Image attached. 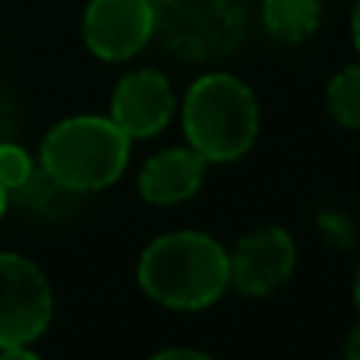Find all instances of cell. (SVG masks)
I'll return each mask as SVG.
<instances>
[{
    "label": "cell",
    "instance_id": "14",
    "mask_svg": "<svg viewBox=\"0 0 360 360\" xmlns=\"http://www.w3.org/2000/svg\"><path fill=\"white\" fill-rule=\"evenodd\" d=\"M345 360H360V323L345 338Z\"/></svg>",
    "mask_w": 360,
    "mask_h": 360
},
{
    "label": "cell",
    "instance_id": "5",
    "mask_svg": "<svg viewBox=\"0 0 360 360\" xmlns=\"http://www.w3.org/2000/svg\"><path fill=\"white\" fill-rule=\"evenodd\" d=\"M54 294L44 272L19 253H0V348H25L51 323Z\"/></svg>",
    "mask_w": 360,
    "mask_h": 360
},
{
    "label": "cell",
    "instance_id": "11",
    "mask_svg": "<svg viewBox=\"0 0 360 360\" xmlns=\"http://www.w3.org/2000/svg\"><path fill=\"white\" fill-rule=\"evenodd\" d=\"M326 108L335 124L360 130V63L345 67L342 73L332 76L329 89H326Z\"/></svg>",
    "mask_w": 360,
    "mask_h": 360
},
{
    "label": "cell",
    "instance_id": "10",
    "mask_svg": "<svg viewBox=\"0 0 360 360\" xmlns=\"http://www.w3.org/2000/svg\"><path fill=\"white\" fill-rule=\"evenodd\" d=\"M319 0H262V22L278 41L297 44L319 29Z\"/></svg>",
    "mask_w": 360,
    "mask_h": 360
},
{
    "label": "cell",
    "instance_id": "6",
    "mask_svg": "<svg viewBox=\"0 0 360 360\" xmlns=\"http://www.w3.org/2000/svg\"><path fill=\"white\" fill-rule=\"evenodd\" d=\"M297 266V243L278 224H266L243 234L228 250L231 288L243 297H269L291 278Z\"/></svg>",
    "mask_w": 360,
    "mask_h": 360
},
{
    "label": "cell",
    "instance_id": "16",
    "mask_svg": "<svg viewBox=\"0 0 360 360\" xmlns=\"http://www.w3.org/2000/svg\"><path fill=\"white\" fill-rule=\"evenodd\" d=\"M351 35H354V48H357V54H360V0H357V6H354V16H351Z\"/></svg>",
    "mask_w": 360,
    "mask_h": 360
},
{
    "label": "cell",
    "instance_id": "12",
    "mask_svg": "<svg viewBox=\"0 0 360 360\" xmlns=\"http://www.w3.org/2000/svg\"><path fill=\"white\" fill-rule=\"evenodd\" d=\"M29 177H32L29 152L13 146V143L0 146V184H4L6 190H16V186L29 184Z\"/></svg>",
    "mask_w": 360,
    "mask_h": 360
},
{
    "label": "cell",
    "instance_id": "8",
    "mask_svg": "<svg viewBox=\"0 0 360 360\" xmlns=\"http://www.w3.org/2000/svg\"><path fill=\"white\" fill-rule=\"evenodd\" d=\"M174 114V89L162 70H133L111 95V120L130 139L158 136Z\"/></svg>",
    "mask_w": 360,
    "mask_h": 360
},
{
    "label": "cell",
    "instance_id": "1",
    "mask_svg": "<svg viewBox=\"0 0 360 360\" xmlns=\"http://www.w3.org/2000/svg\"><path fill=\"white\" fill-rule=\"evenodd\" d=\"M139 288L171 310H205L231 288L228 250L202 231H168L143 250Z\"/></svg>",
    "mask_w": 360,
    "mask_h": 360
},
{
    "label": "cell",
    "instance_id": "18",
    "mask_svg": "<svg viewBox=\"0 0 360 360\" xmlns=\"http://www.w3.org/2000/svg\"><path fill=\"white\" fill-rule=\"evenodd\" d=\"M6 193H10V190L0 184V218H4V212H6Z\"/></svg>",
    "mask_w": 360,
    "mask_h": 360
},
{
    "label": "cell",
    "instance_id": "7",
    "mask_svg": "<svg viewBox=\"0 0 360 360\" xmlns=\"http://www.w3.org/2000/svg\"><path fill=\"white\" fill-rule=\"evenodd\" d=\"M82 38L98 60H130L155 38L152 0H89Z\"/></svg>",
    "mask_w": 360,
    "mask_h": 360
},
{
    "label": "cell",
    "instance_id": "15",
    "mask_svg": "<svg viewBox=\"0 0 360 360\" xmlns=\"http://www.w3.org/2000/svg\"><path fill=\"white\" fill-rule=\"evenodd\" d=\"M0 360H41V357L35 351H29V345H25V348H0Z\"/></svg>",
    "mask_w": 360,
    "mask_h": 360
},
{
    "label": "cell",
    "instance_id": "3",
    "mask_svg": "<svg viewBox=\"0 0 360 360\" xmlns=\"http://www.w3.org/2000/svg\"><path fill=\"white\" fill-rule=\"evenodd\" d=\"M130 143L111 117H67L44 136L41 168L63 190L95 193L120 180L130 162Z\"/></svg>",
    "mask_w": 360,
    "mask_h": 360
},
{
    "label": "cell",
    "instance_id": "13",
    "mask_svg": "<svg viewBox=\"0 0 360 360\" xmlns=\"http://www.w3.org/2000/svg\"><path fill=\"white\" fill-rule=\"evenodd\" d=\"M149 360H215V357L202 354V351H193V348H165Z\"/></svg>",
    "mask_w": 360,
    "mask_h": 360
},
{
    "label": "cell",
    "instance_id": "4",
    "mask_svg": "<svg viewBox=\"0 0 360 360\" xmlns=\"http://www.w3.org/2000/svg\"><path fill=\"white\" fill-rule=\"evenodd\" d=\"M155 38L180 60H221L247 32V16L237 0H152Z\"/></svg>",
    "mask_w": 360,
    "mask_h": 360
},
{
    "label": "cell",
    "instance_id": "9",
    "mask_svg": "<svg viewBox=\"0 0 360 360\" xmlns=\"http://www.w3.org/2000/svg\"><path fill=\"white\" fill-rule=\"evenodd\" d=\"M205 162L193 146H171L162 149L143 165L139 171V196L152 205H177L199 193L205 180Z\"/></svg>",
    "mask_w": 360,
    "mask_h": 360
},
{
    "label": "cell",
    "instance_id": "2",
    "mask_svg": "<svg viewBox=\"0 0 360 360\" xmlns=\"http://www.w3.org/2000/svg\"><path fill=\"white\" fill-rule=\"evenodd\" d=\"M180 120L186 146L209 165H228L253 149L259 136V101L237 76L205 73L186 89Z\"/></svg>",
    "mask_w": 360,
    "mask_h": 360
},
{
    "label": "cell",
    "instance_id": "17",
    "mask_svg": "<svg viewBox=\"0 0 360 360\" xmlns=\"http://www.w3.org/2000/svg\"><path fill=\"white\" fill-rule=\"evenodd\" d=\"M354 307H357V313H360V269H357V275H354Z\"/></svg>",
    "mask_w": 360,
    "mask_h": 360
}]
</instances>
